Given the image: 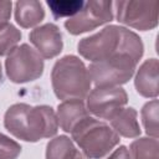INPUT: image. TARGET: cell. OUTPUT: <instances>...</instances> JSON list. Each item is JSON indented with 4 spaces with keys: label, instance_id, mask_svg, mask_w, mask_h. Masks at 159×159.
<instances>
[{
    "label": "cell",
    "instance_id": "obj_3",
    "mask_svg": "<svg viewBox=\"0 0 159 159\" xmlns=\"http://www.w3.org/2000/svg\"><path fill=\"white\" fill-rule=\"evenodd\" d=\"M51 83L58 99H84L91 89V77L84 63L73 55L57 60L51 71Z\"/></svg>",
    "mask_w": 159,
    "mask_h": 159
},
{
    "label": "cell",
    "instance_id": "obj_12",
    "mask_svg": "<svg viewBox=\"0 0 159 159\" xmlns=\"http://www.w3.org/2000/svg\"><path fill=\"white\" fill-rule=\"evenodd\" d=\"M57 120L62 130L71 133L76 125L89 116L82 99H67L57 107Z\"/></svg>",
    "mask_w": 159,
    "mask_h": 159
},
{
    "label": "cell",
    "instance_id": "obj_6",
    "mask_svg": "<svg viewBox=\"0 0 159 159\" xmlns=\"http://www.w3.org/2000/svg\"><path fill=\"white\" fill-rule=\"evenodd\" d=\"M6 75L14 83H25L37 80L43 73V60L27 43L16 46L6 57Z\"/></svg>",
    "mask_w": 159,
    "mask_h": 159
},
{
    "label": "cell",
    "instance_id": "obj_14",
    "mask_svg": "<svg viewBox=\"0 0 159 159\" xmlns=\"http://www.w3.org/2000/svg\"><path fill=\"white\" fill-rule=\"evenodd\" d=\"M137 111L132 107L122 108L109 122L113 130L124 138H137L140 135V127L137 119Z\"/></svg>",
    "mask_w": 159,
    "mask_h": 159
},
{
    "label": "cell",
    "instance_id": "obj_17",
    "mask_svg": "<svg viewBox=\"0 0 159 159\" xmlns=\"http://www.w3.org/2000/svg\"><path fill=\"white\" fill-rule=\"evenodd\" d=\"M158 99H152L150 102H147L142 108V120L145 128V132L149 137L158 139L159 135V128H158Z\"/></svg>",
    "mask_w": 159,
    "mask_h": 159
},
{
    "label": "cell",
    "instance_id": "obj_9",
    "mask_svg": "<svg viewBox=\"0 0 159 159\" xmlns=\"http://www.w3.org/2000/svg\"><path fill=\"white\" fill-rule=\"evenodd\" d=\"M128 102L122 87H96L87 94V111L93 116L111 120Z\"/></svg>",
    "mask_w": 159,
    "mask_h": 159
},
{
    "label": "cell",
    "instance_id": "obj_20",
    "mask_svg": "<svg viewBox=\"0 0 159 159\" xmlns=\"http://www.w3.org/2000/svg\"><path fill=\"white\" fill-rule=\"evenodd\" d=\"M21 153V145L0 133V159H16Z\"/></svg>",
    "mask_w": 159,
    "mask_h": 159
},
{
    "label": "cell",
    "instance_id": "obj_8",
    "mask_svg": "<svg viewBox=\"0 0 159 159\" xmlns=\"http://www.w3.org/2000/svg\"><path fill=\"white\" fill-rule=\"evenodd\" d=\"M113 20V2L108 0L86 1L78 14L65 21L66 30L72 35H80Z\"/></svg>",
    "mask_w": 159,
    "mask_h": 159
},
{
    "label": "cell",
    "instance_id": "obj_24",
    "mask_svg": "<svg viewBox=\"0 0 159 159\" xmlns=\"http://www.w3.org/2000/svg\"><path fill=\"white\" fill-rule=\"evenodd\" d=\"M2 78V70H1V63H0V81Z\"/></svg>",
    "mask_w": 159,
    "mask_h": 159
},
{
    "label": "cell",
    "instance_id": "obj_1",
    "mask_svg": "<svg viewBox=\"0 0 159 159\" xmlns=\"http://www.w3.org/2000/svg\"><path fill=\"white\" fill-rule=\"evenodd\" d=\"M77 48L80 55L91 62H99L119 53H128L139 62L144 52L142 39L132 30L117 25L106 26L99 32L82 39Z\"/></svg>",
    "mask_w": 159,
    "mask_h": 159
},
{
    "label": "cell",
    "instance_id": "obj_21",
    "mask_svg": "<svg viewBox=\"0 0 159 159\" xmlns=\"http://www.w3.org/2000/svg\"><path fill=\"white\" fill-rule=\"evenodd\" d=\"M11 1H0V27L9 22L11 16Z\"/></svg>",
    "mask_w": 159,
    "mask_h": 159
},
{
    "label": "cell",
    "instance_id": "obj_11",
    "mask_svg": "<svg viewBox=\"0 0 159 159\" xmlns=\"http://www.w3.org/2000/svg\"><path fill=\"white\" fill-rule=\"evenodd\" d=\"M158 70L159 63L157 58H148L140 65L134 80V86L140 96L147 98H157L159 93Z\"/></svg>",
    "mask_w": 159,
    "mask_h": 159
},
{
    "label": "cell",
    "instance_id": "obj_22",
    "mask_svg": "<svg viewBox=\"0 0 159 159\" xmlns=\"http://www.w3.org/2000/svg\"><path fill=\"white\" fill-rule=\"evenodd\" d=\"M107 159H130V157H129V150L127 149V147L120 145V147H118Z\"/></svg>",
    "mask_w": 159,
    "mask_h": 159
},
{
    "label": "cell",
    "instance_id": "obj_4",
    "mask_svg": "<svg viewBox=\"0 0 159 159\" xmlns=\"http://www.w3.org/2000/svg\"><path fill=\"white\" fill-rule=\"evenodd\" d=\"M71 134L81 152L89 159L106 157L120 140L112 127L89 116L80 122Z\"/></svg>",
    "mask_w": 159,
    "mask_h": 159
},
{
    "label": "cell",
    "instance_id": "obj_7",
    "mask_svg": "<svg viewBox=\"0 0 159 159\" xmlns=\"http://www.w3.org/2000/svg\"><path fill=\"white\" fill-rule=\"evenodd\" d=\"M117 20L120 24H124L129 27L147 31L152 30L158 25L159 15V1L149 0H127V1H116Z\"/></svg>",
    "mask_w": 159,
    "mask_h": 159
},
{
    "label": "cell",
    "instance_id": "obj_10",
    "mask_svg": "<svg viewBox=\"0 0 159 159\" xmlns=\"http://www.w3.org/2000/svg\"><path fill=\"white\" fill-rule=\"evenodd\" d=\"M30 42L36 47V51L42 58H53L63 48L62 34L55 24H45L35 27L30 35Z\"/></svg>",
    "mask_w": 159,
    "mask_h": 159
},
{
    "label": "cell",
    "instance_id": "obj_16",
    "mask_svg": "<svg viewBox=\"0 0 159 159\" xmlns=\"http://www.w3.org/2000/svg\"><path fill=\"white\" fill-rule=\"evenodd\" d=\"M73 142L66 135L51 139L46 145V159H71L76 152Z\"/></svg>",
    "mask_w": 159,
    "mask_h": 159
},
{
    "label": "cell",
    "instance_id": "obj_2",
    "mask_svg": "<svg viewBox=\"0 0 159 159\" xmlns=\"http://www.w3.org/2000/svg\"><path fill=\"white\" fill-rule=\"evenodd\" d=\"M4 125L14 137L25 142H39L53 137L58 130V120L50 106H30L15 103L4 116Z\"/></svg>",
    "mask_w": 159,
    "mask_h": 159
},
{
    "label": "cell",
    "instance_id": "obj_23",
    "mask_svg": "<svg viewBox=\"0 0 159 159\" xmlns=\"http://www.w3.org/2000/svg\"><path fill=\"white\" fill-rule=\"evenodd\" d=\"M71 159H89V158H87L82 152H80L78 149L75 152V154L71 157Z\"/></svg>",
    "mask_w": 159,
    "mask_h": 159
},
{
    "label": "cell",
    "instance_id": "obj_13",
    "mask_svg": "<svg viewBox=\"0 0 159 159\" xmlns=\"http://www.w3.org/2000/svg\"><path fill=\"white\" fill-rule=\"evenodd\" d=\"M43 17V6L37 0H20L15 4V20L24 29L36 26Z\"/></svg>",
    "mask_w": 159,
    "mask_h": 159
},
{
    "label": "cell",
    "instance_id": "obj_5",
    "mask_svg": "<svg viewBox=\"0 0 159 159\" xmlns=\"http://www.w3.org/2000/svg\"><path fill=\"white\" fill-rule=\"evenodd\" d=\"M138 61L128 53H119L89 65L88 73L96 87H119L134 75Z\"/></svg>",
    "mask_w": 159,
    "mask_h": 159
},
{
    "label": "cell",
    "instance_id": "obj_18",
    "mask_svg": "<svg viewBox=\"0 0 159 159\" xmlns=\"http://www.w3.org/2000/svg\"><path fill=\"white\" fill-rule=\"evenodd\" d=\"M47 5L52 12V15L58 19V17H72L76 14L81 11V9L84 5V1L81 0H53V1H47Z\"/></svg>",
    "mask_w": 159,
    "mask_h": 159
},
{
    "label": "cell",
    "instance_id": "obj_19",
    "mask_svg": "<svg viewBox=\"0 0 159 159\" xmlns=\"http://www.w3.org/2000/svg\"><path fill=\"white\" fill-rule=\"evenodd\" d=\"M21 40V32L11 24L0 27V56L9 55Z\"/></svg>",
    "mask_w": 159,
    "mask_h": 159
},
{
    "label": "cell",
    "instance_id": "obj_15",
    "mask_svg": "<svg viewBox=\"0 0 159 159\" xmlns=\"http://www.w3.org/2000/svg\"><path fill=\"white\" fill-rule=\"evenodd\" d=\"M130 159H159V143L155 138L143 137L132 142L129 147Z\"/></svg>",
    "mask_w": 159,
    "mask_h": 159
}]
</instances>
